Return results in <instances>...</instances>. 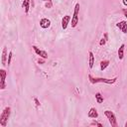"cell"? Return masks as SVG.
Instances as JSON below:
<instances>
[{"label": "cell", "instance_id": "obj_17", "mask_svg": "<svg viewBox=\"0 0 127 127\" xmlns=\"http://www.w3.org/2000/svg\"><path fill=\"white\" fill-rule=\"evenodd\" d=\"M95 100L97 103H102L104 98H103V95L100 93V92H96L95 93Z\"/></svg>", "mask_w": 127, "mask_h": 127}, {"label": "cell", "instance_id": "obj_3", "mask_svg": "<svg viewBox=\"0 0 127 127\" xmlns=\"http://www.w3.org/2000/svg\"><path fill=\"white\" fill-rule=\"evenodd\" d=\"M104 115L107 117V119H108L109 124L111 125V127H117L118 126L117 120H116V116H115V114L111 110H105L104 111Z\"/></svg>", "mask_w": 127, "mask_h": 127}, {"label": "cell", "instance_id": "obj_13", "mask_svg": "<svg viewBox=\"0 0 127 127\" xmlns=\"http://www.w3.org/2000/svg\"><path fill=\"white\" fill-rule=\"evenodd\" d=\"M124 50H125V45L122 44L118 49V58H119V60H123V58H124Z\"/></svg>", "mask_w": 127, "mask_h": 127}, {"label": "cell", "instance_id": "obj_16", "mask_svg": "<svg viewBox=\"0 0 127 127\" xmlns=\"http://www.w3.org/2000/svg\"><path fill=\"white\" fill-rule=\"evenodd\" d=\"M107 41H108V33H104L103 34V37L101 38V40L99 42V46H104Z\"/></svg>", "mask_w": 127, "mask_h": 127}, {"label": "cell", "instance_id": "obj_15", "mask_svg": "<svg viewBox=\"0 0 127 127\" xmlns=\"http://www.w3.org/2000/svg\"><path fill=\"white\" fill-rule=\"evenodd\" d=\"M109 64H110V62H109L108 60H103V61H101V62H100V69H101V70H104V69L109 65Z\"/></svg>", "mask_w": 127, "mask_h": 127}, {"label": "cell", "instance_id": "obj_1", "mask_svg": "<svg viewBox=\"0 0 127 127\" xmlns=\"http://www.w3.org/2000/svg\"><path fill=\"white\" fill-rule=\"evenodd\" d=\"M87 77H88L89 82L92 83V84H95V83H101V82H103V83H107V84H113V83L116 82V80H117V77H114V78L110 79V78H104V77H93L91 74H88Z\"/></svg>", "mask_w": 127, "mask_h": 127}, {"label": "cell", "instance_id": "obj_7", "mask_svg": "<svg viewBox=\"0 0 127 127\" xmlns=\"http://www.w3.org/2000/svg\"><path fill=\"white\" fill-rule=\"evenodd\" d=\"M70 20H71V17L69 15H65L63 17V19H62V29L63 30H65L67 28Z\"/></svg>", "mask_w": 127, "mask_h": 127}, {"label": "cell", "instance_id": "obj_8", "mask_svg": "<svg viewBox=\"0 0 127 127\" xmlns=\"http://www.w3.org/2000/svg\"><path fill=\"white\" fill-rule=\"evenodd\" d=\"M116 27L124 34H127V21H120L116 24Z\"/></svg>", "mask_w": 127, "mask_h": 127}, {"label": "cell", "instance_id": "obj_12", "mask_svg": "<svg viewBox=\"0 0 127 127\" xmlns=\"http://www.w3.org/2000/svg\"><path fill=\"white\" fill-rule=\"evenodd\" d=\"M87 116H88L89 118H97V117H98V112H97V110H96L94 107H91V108L89 109V111H88Z\"/></svg>", "mask_w": 127, "mask_h": 127}, {"label": "cell", "instance_id": "obj_5", "mask_svg": "<svg viewBox=\"0 0 127 127\" xmlns=\"http://www.w3.org/2000/svg\"><path fill=\"white\" fill-rule=\"evenodd\" d=\"M0 76H1V81H0V88L3 90L6 88V82H5V79H6V76H7V72L5 69L1 68L0 69Z\"/></svg>", "mask_w": 127, "mask_h": 127}, {"label": "cell", "instance_id": "obj_2", "mask_svg": "<svg viewBox=\"0 0 127 127\" xmlns=\"http://www.w3.org/2000/svg\"><path fill=\"white\" fill-rule=\"evenodd\" d=\"M10 114H11V108L9 106L5 107L4 110L2 111L1 115H0V125L5 127L7 125V122H8V119L10 117Z\"/></svg>", "mask_w": 127, "mask_h": 127}, {"label": "cell", "instance_id": "obj_20", "mask_svg": "<svg viewBox=\"0 0 127 127\" xmlns=\"http://www.w3.org/2000/svg\"><path fill=\"white\" fill-rule=\"evenodd\" d=\"M45 7H46V8H48V9H51V8L53 7V3H52V1H50V2H46Z\"/></svg>", "mask_w": 127, "mask_h": 127}, {"label": "cell", "instance_id": "obj_18", "mask_svg": "<svg viewBox=\"0 0 127 127\" xmlns=\"http://www.w3.org/2000/svg\"><path fill=\"white\" fill-rule=\"evenodd\" d=\"M12 57H13V53H12V52H9V54H8V61H7V64H8V65H10V64H11V61H12Z\"/></svg>", "mask_w": 127, "mask_h": 127}, {"label": "cell", "instance_id": "obj_4", "mask_svg": "<svg viewBox=\"0 0 127 127\" xmlns=\"http://www.w3.org/2000/svg\"><path fill=\"white\" fill-rule=\"evenodd\" d=\"M79 3H76L74 6V11H73V15L71 17V28H75L76 25L78 24V14H79Z\"/></svg>", "mask_w": 127, "mask_h": 127}, {"label": "cell", "instance_id": "obj_26", "mask_svg": "<svg viewBox=\"0 0 127 127\" xmlns=\"http://www.w3.org/2000/svg\"><path fill=\"white\" fill-rule=\"evenodd\" d=\"M124 126H125V127H127V122L125 123V125H124Z\"/></svg>", "mask_w": 127, "mask_h": 127}, {"label": "cell", "instance_id": "obj_21", "mask_svg": "<svg viewBox=\"0 0 127 127\" xmlns=\"http://www.w3.org/2000/svg\"><path fill=\"white\" fill-rule=\"evenodd\" d=\"M34 101H35V103H36V106H37V107H39V106L41 105V103H40V101H39V99H38L37 97H35V98H34Z\"/></svg>", "mask_w": 127, "mask_h": 127}, {"label": "cell", "instance_id": "obj_10", "mask_svg": "<svg viewBox=\"0 0 127 127\" xmlns=\"http://www.w3.org/2000/svg\"><path fill=\"white\" fill-rule=\"evenodd\" d=\"M7 61H8V55H7V47L3 48L2 51V65L5 66L7 64Z\"/></svg>", "mask_w": 127, "mask_h": 127}, {"label": "cell", "instance_id": "obj_14", "mask_svg": "<svg viewBox=\"0 0 127 127\" xmlns=\"http://www.w3.org/2000/svg\"><path fill=\"white\" fill-rule=\"evenodd\" d=\"M30 2H31V0H24V1H23L22 6H23V8H24L26 14L29 12V9H30Z\"/></svg>", "mask_w": 127, "mask_h": 127}, {"label": "cell", "instance_id": "obj_19", "mask_svg": "<svg viewBox=\"0 0 127 127\" xmlns=\"http://www.w3.org/2000/svg\"><path fill=\"white\" fill-rule=\"evenodd\" d=\"M90 125H91V126H99V127H102V124L99 123V122H97V121H93V122H91Z\"/></svg>", "mask_w": 127, "mask_h": 127}, {"label": "cell", "instance_id": "obj_9", "mask_svg": "<svg viewBox=\"0 0 127 127\" xmlns=\"http://www.w3.org/2000/svg\"><path fill=\"white\" fill-rule=\"evenodd\" d=\"M40 26H41V28H43V29L49 28V27L51 26V20L48 19V18H42V19L40 20Z\"/></svg>", "mask_w": 127, "mask_h": 127}, {"label": "cell", "instance_id": "obj_11", "mask_svg": "<svg viewBox=\"0 0 127 127\" xmlns=\"http://www.w3.org/2000/svg\"><path fill=\"white\" fill-rule=\"evenodd\" d=\"M94 64V55L91 51L88 52V66L89 68H92Z\"/></svg>", "mask_w": 127, "mask_h": 127}, {"label": "cell", "instance_id": "obj_22", "mask_svg": "<svg viewBox=\"0 0 127 127\" xmlns=\"http://www.w3.org/2000/svg\"><path fill=\"white\" fill-rule=\"evenodd\" d=\"M122 13H123V15H124V16L127 18V8L123 9V10H122Z\"/></svg>", "mask_w": 127, "mask_h": 127}, {"label": "cell", "instance_id": "obj_23", "mask_svg": "<svg viewBox=\"0 0 127 127\" xmlns=\"http://www.w3.org/2000/svg\"><path fill=\"white\" fill-rule=\"evenodd\" d=\"M122 2H123V5L127 7V0H122Z\"/></svg>", "mask_w": 127, "mask_h": 127}, {"label": "cell", "instance_id": "obj_24", "mask_svg": "<svg viewBox=\"0 0 127 127\" xmlns=\"http://www.w3.org/2000/svg\"><path fill=\"white\" fill-rule=\"evenodd\" d=\"M44 60H45V59H44ZM44 60H38V63L42 64H44Z\"/></svg>", "mask_w": 127, "mask_h": 127}, {"label": "cell", "instance_id": "obj_25", "mask_svg": "<svg viewBox=\"0 0 127 127\" xmlns=\"http://www.w3.org/2000/svg\"><path fill=\"white\" fill-rule=\"evenodd\" d=\"M45 2H50V1H52V0H44Z\"/></svg>", "mask_w": 127, "mask_h": 127}, {"label": "cell", "instance_id": "obj_6", "mask_svg": "<svg viewBox=\"0 0 127 127\" xmlns=\"http://www.w3.org/2000/svg\"><path fill=\"white\" fill-rule=\"evenodd\" d=\"M33 49H34V51H35V53L38 55V56H40L41 58H43V59H48V53L46 52V51H43V50H40L37 46H33L32 47Z\"/></svg>", "mask_w": 127, "mask_h": 127}]
</instances>
